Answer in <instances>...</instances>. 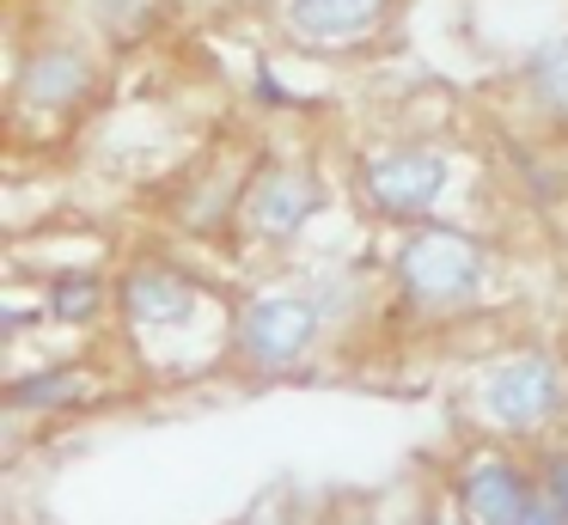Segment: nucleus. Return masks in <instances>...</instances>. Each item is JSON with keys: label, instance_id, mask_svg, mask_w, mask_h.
Masks as SVG:
<instances>
[{"label": "nucleus", "instance_id": "7ed1b4c3", "mask_svg": "<svg viewBox=\"0 0 568 525\" xmlns=\"http://www.w3.org/2000/svg\"><path fill=\"white\" fill-rule=\"evenodd\" d=\"M318 336V305L306 293H257V300L239 312V354L263 373H282Z\"/></svg>", "mask_w": 568, "mask_h": 525}, {"label": "nucleus", "instance_id": "39448f33", "mask_svg": "<svg viewBox=\"0 0 568 525\" xmlns=\"http://www.w3.org/2000/svg\"><path fill=\"white\" fill-rule=\"evenodd\" d=\"M99 92V61L80 43H38L13 73V104L38 117H68Z\"/></svg>", "mask_w": 568, "mask_h": 525}, {"label": "nucleus", "instance_id": "6e6552de", "mask_svg": "<svg viewBox=\"0 0 568 525\" xmlns=\"http://www.w3.org/2000/svg\"><path fill=\"white\" fill-rule=\"evenodd\" d=\"M123 312L135 330H172L196 317V287L165 263H141L123 275Z\"/></svg>", "mask_w": 568, "mask_h": 525}, {"label": "nucleus", "instance_id": "9d476101", "mask_svg": "<svg viewBox=\"0 0 568 525\" xmlns=\"http://www.w3.org/2000/svg\"><path fill=\"white\" fill-rule=\"evenodd\" d=\"M519 92H526L531 117H544L550 129H568V31L544 37L519 61Z\"/></svg>", "mask_w": 568, "mask_h": 525}, {"label": "nucleus", "instance_id": "ddd939ff", "mask_svg": "<svg viewBox=\"0 0 568 525\" xmlns=\"http://www.w3.org/2000/svg\"><path fill=\"white\" fill-rule=\"evenodd\" d=\"M544 495H550V501H556V513H562V519H568V458H562V464H556V471H550V488H544Z\"/></svg>", "mask_w": 568, "mask_h": 525}, {"label": "nucleus", "instance_id": "9b49d317", "mask_svg": "<svg viewBox=\"0 0 568 525\" xmlns=\"http://www.w3.org/2000/svg\"><path fill=\"white\" fill-rule=\"evenodd\" d=\"M99 300H104L99 275H62V281L50 287V312L62 317V324H80V317H92V312H99Z\"/></svg>", "mask_w": 568, "mask_h": 525}, {"label": "nucleus", "instance_id": "423d86ee", "mask_svg": "<svg viewBox=\"0 0 568 525\" xmlns=\"http://www.w3.org/2000/svg\"><path fill=\"white\" fill-rule=\"evenodd\" d=\"M556 403H562V373H556V361L538 349L507 354V361L489 366V378H483V410L501 427H538L544 415H556Z\"/></svg>", "mask_w": 568, "mask_h": 525}, {"label": "nucleus", "instance_id": "0eeeda50", "mask_svg": "<svg viewBox=\"0 0 568 525\" xmlns=\"http://www.w3.org/2000/svg\"><path fill=\"white\" fill-rule=\"evenodd\" d=\"M397 0H282V24L300 37V43H367L385 19H392Z\"/></svg>", "mask_w": 568, "mask_h": 525}, {"label": "nucleus", "instance_id": "1a4fd4ad", "mask_svg": "<svg viewBox=\"0 0 568 525\" xmlns=\"http://www.w3.org/2000/svg\"><path fill=\"white\" fill-rule=\"evenodd\" d=\"M458 495H465V507H470V519H477V525H526V513L538 507V488H531L514 464H501V458L477 464Z\"/></svg>", "mask_w": 568, "mask_h": 525}, {"label": "nucleus", "instance_id": "f257e3e1", "mask_svg": "<svg viewBox=\"0 0 568 525\" xmlns=\"http://www.w3.org/2000/svg\"><path fill=\"white\" fill-rule=\"evenodd\" d=\"M453 183V153L434 141H392L361 159V195L385 220H428Z\"/></svg>", "mask_w": 568, "mask_h": 525}, {"label": "nucleus", "instance_id": "f8f14e48", "mask_svg": "<svg viewBox=\"0 0 568 525\" xmlns=\"http://www.w3.org/2000/svg\"><path fill=\"white\" fill-rule=\"evenodd\" d=\"M80 391V373L55 366V373H38V378H19L13 385V410H50V403H68Z\"/></svg>", "mask_w": 568, "mask_h": 525}, {"label": "nucleus", "instance_id": "20e7f679", "mask_svg": "<svg viewBox=\"0 0 568 525\" xmlns=\"http://www.w3.org/2000/svg\"><path fill=\"white\" fill-rule=\"evenodd\" d=\"M318 208H324V183L312 178V165H294V159L263 165L257 178H251V190L239 195L245 226L257 232V239H270V244L300 239V232L312 226V214H318Z\"/></svg>", "mask_w": 568, "mask_h": 525}, {"label": "nucleus", "instance_id": "f03ea898", "mask_svg": "<svg viewBox=\"0 0 568 525\" xmlns=\"http://www.w3.org/2000/svg\"><path fill=\"white\" fill-rule=\"evenodd\" d=\"M392 269H397V287L416 305L446 312V305H465L483 287V244L458 226H416L397 244Z\"/></svg>", "mask_w": 568, "mask_h": 525}]
</instances>
